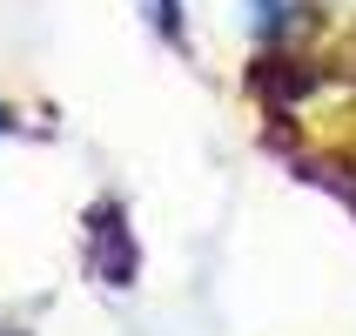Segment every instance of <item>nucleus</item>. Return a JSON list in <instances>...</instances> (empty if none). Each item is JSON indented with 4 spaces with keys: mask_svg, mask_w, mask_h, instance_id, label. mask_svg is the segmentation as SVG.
<instances>
[{
    "mask_svg": "<svg viewBox=\"0 0 356 336\" xmlns=\"http://www.w3.org/2000/svg\"><path fill=\"white\" fill-rule=\"evenodd\" d=\"M0 128H7V108H0Z\"/></svg>",
    "mask_w": 356,
    "mask_h": 336,
    "instance_id": "nucleus-4",
    "label": "nucleus"
},
{
    "mask_svg": "<svg viewBox=\"0 0 356 336\" xmlns=\"http://www.w3.org/2000/svg\"><path fill=\"white\" fill-rule=\"evenodd\" d=\"M135 269H141V249L128 236V216L121 202H101L95 209V276L108 289H135Z\"/></svg>",
    "mask_w": 356,
    "mask_h": 336,
    "instance_id": "nucleus-1",
    "label": "nucleus"
},
{
    "mask_svg": "<svg viewBox=\"0 0 356 336\" xmlns=\"http://www.w3.org/2000/svg\"><path fill=\"white\" fill-rule=\"evenodd\" d=\"M0 336H20V330H0Z\"/></svg>",
    "mask_w": 356,
    "mask_h": 336,
    "instance_id": "nucleus-5",
    "label": "nucleus"
},
{
    "mask_svg": "<svg viewBox=\"0 0 356 336\" xmlns=\"http://www.w3.org/2000/svg\"><path fill=\"white\" fill-rule=\"evenodd\" d=\"M148 7V27H155L168 47H181V0H141Z\"/></svg>",
    "mask_w": 356,
    "mask_h": 336,
    "instance_id": "nucleus-3",
    "label": "nucleus"
},
{
    "mask_svg": "<svg viewBox=\"0 0 356 336\" xmlns=\"http://www.w3.org/2000/svg\"><path fill=\"white\" fill-rule=\"evenodd\" d=\"M242 7H249L256 40H282L289 27H296V0H242Z\"/></svg>",
    "mask_w": 356,
    "mask_h": 336,
    "instance_id": "nucleus-2",
    "label": "nucleus"
}]
</instances>
